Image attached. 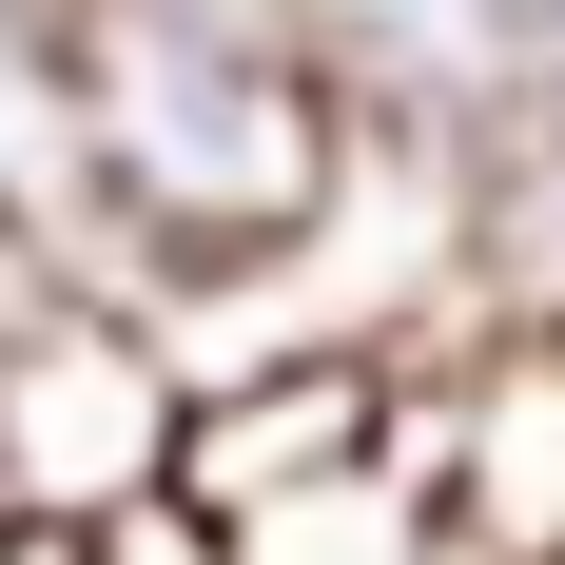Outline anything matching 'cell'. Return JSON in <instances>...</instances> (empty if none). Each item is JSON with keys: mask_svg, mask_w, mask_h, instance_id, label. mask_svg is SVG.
<instances>
[{"mask_svg": "<svg viewBox=\"0 0 565 565\" xmlns=\"http://www.w3.org/2000/svg\"><path fill=\"white\" fill-rule=\"evenodd\" d=\"M58 157H78V292L254 274L351 195V98L292 0H58Z\"/></svg>", "mask_w": 565, "mask_h": 565, "instance_id": "6da1fadb", "label": "cell"}, {"mask_svg": "<svg viewBox=\"0 0 565 565\" xmlns=\"http://www.w3.org/2000/svg\"><path fill=\"white\" fill-rule=\"evenodd\" d=\"M175 409H195V371L137 292H40L0 332V508H40V526L175 508Z\"/></svg>", "mask_w": 565, "mask_h": 565, "instance_id": "7a4b0ae2", "label": "cell"}, {"mask_svg": "<svg viewBox=\"0 0 565 565\" xmlns=\"http://www.w3.org/2000/svg\"><path fill=\"white\" fill-rule=\"evenodd\" d=\"M391 449L429 468L468 565H565V312H468L409 351Z\"/></svg>", "mask_w": 565, "mask_h": 565, "instance_id": "3957f363", "label": "cell"}, {"mask_svg": "<svg viewBox=\"0 0 565 565\" xmlns=\"http://www.w3.org/2000/svg\"><path fill=\"white\" fill-rule=\"evenodd\" d=\"M0 195L78 274V157H58V0H0Z\"/></svg>", "mask_w": 565, "mask_h": 565, "instance_id": "277c9868", "label": "cell"}, {"mask_svg": "<svg viewBox=\"0 0 565 565\" xmlns=\"http://www.w3.org/2000/svg\"><path fill=\"white\" fill-rule=\"evenodd\" d=\"M40 292H78V274H58V254H40V215H20V195H0V332H20V312H40Z\"/></svg>", "mask_w": 565, "mask_h": 565, "instance_id": "5b68a950", "label": "cell"}, {"mask_svg": "<svg viewBox=\"0 0 565 565\" xmlns=\"http://www.w3.org/2000/svg\"><path fill=\"white\" fill-rule=\"evenodd\" d=\"M0 565H117V526H40V508H0Z\"/></svg>", "mask_w": 565, "mask_h": 565, "instance_id": "8992f818", "label": "cell"}]
</instances>
